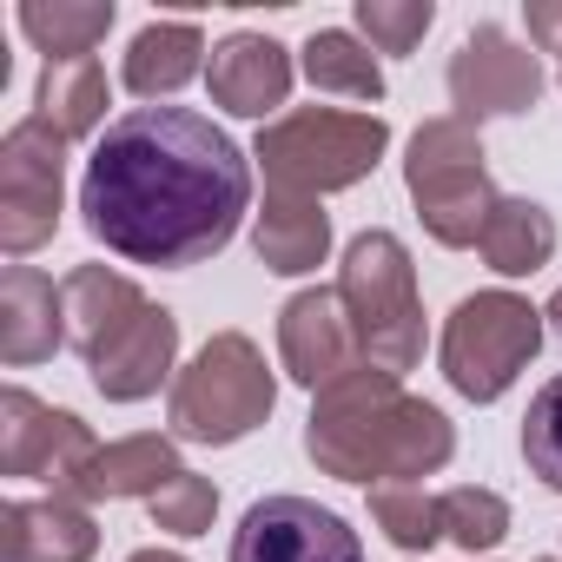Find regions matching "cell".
Segmentation results:
<instances>
[{"instance_id": "30bf717a", "label": "cell", "mask_w": 562, "mask_h": 562, "mask_svg": "<svg viewBox=\"0 0 562 562\" xmlns=\"http://www.w3.org/2000/svg\"><path fill=\"white\" fill-rule=\"evenodd\" d=\"M450 100H457V120H509V113H529L542 100V60L503 34V27H476L463 34V47L450 54Z\"/></svg>"}, {"instance_id": "7c38bea8", "label": "cell", "mask_w": 562, "mask_h": 562, "mask_svg": "<svg viewBox=\"0 0 562 562\" xmlns=\"http://www.w3.org/2000/svg\"><path fill=\"white\" fill-rule=\"evenodd\" d=\"M278 351H285V371L305 391H325L345 371H358V331H351L338 292H299L278 312Z\"/></svg>"}, {"instance_id": "44dd1931", "label": "cell", "mask_w": 562, "mask_h": 562, "mask_svg": "<svg viewBox=\"0 0 562 562\" xmlns=\"http://www.w3.org/2000/svg\"><path fill=\"white\" fill-rule=\"evenodd\" d=\"M34 120L54 126L60 139H87L100 120H106V67L87 54V60H47L41 74V93H34Z\"/></svg>"}, {"instance_id": "52a82bcc", "label": "cell", "mask_w": 562, "mask_h": 562, "mask_svg": "<svg viewBox=\"0 0 562 562\" xmlns=\"http://www.w3.org/2000/svg\"><path fill=\"white\" fill-rule=\"evenodd\" d=\"M542 351V312L516 292H476L443 325V378L470 404H496Z\"/></svg>"}, {"instance_id": "cb8c5ba5", "label": "cell", "mask_w": 562, "mask_h": 562, "mask_svg": "<svg viewBox=\"0 0 562 562\" xmlns=\"http://www.w3.org/2000/svg\"><path fill=\"white\" fill-rule=\"evenodd\" d=\"M305 80L325 93H351V100H384V67L371 60V47L345 27H325L305 41Z\"/></svg>"}, {"instance_id": "9a60e30c", "label": "cell", "mask_w": 562, "mask_h": 562, "mask_svg": "<svg viewBox=\"0 0 562 562\" xmlns=\"http://www.w3.org/2000/svg\"><path fill=\"white\" fill-rule=\"evenodd\" d=\"M67 345V299L47 271L8 265L0 278V358L8 364H41Z\"/></svg>"}, {"instance_id": "5bb4252c", "label": "cell", "mask_w": 562, "mask_h": 562, "mask_svg": "<svg viewBox=\"0 0 562 562\" xmlns=\"http://www.w3.org/2000/svg\"><path fill=\"white\" fill-rule=\"evenodd\" d=\"M205 80H212V100L225 113L265 120L271 106H285V93H292V54L278 47L271 34H225L212 47Z\"/></svg>"}, {"instance_id": "d6986e66", "label": "cell", "mask_w": 562, "mask_h": 562, "mask_svg": "<svg viewBox=\"0 0 562 562\" xmlns=\"http://www.w3.org/2000/svg\"><path fill=\"white\" fill-rule=\"evenodd\" d=\"M179 450L172 437H120L106 450H93V463L80 470L74 496L67 503H100V496H159L172 476H179Z\"/></svg>"}, {"instance_id": "484cf974", "label": "cell", "mask_w": 562, "mask_h": 562, "mask_svg": "<svg viewBox=\"0 0 562 562\" xmlns=\"http://www.w3.org/2000/svg\"><path fill=\"white\" fill-rule=\"evenodd\" d=\"M443 536L457 542V549H470V555H483V549H496L503 536H509V503L496 496V490H450L443 496Z\"/></svg>"}, {"instance_id": "277c9868", "label": "cell", "mask_w": 562, "mask_h": 562, "mask_svg": "<svg viewBox=\"0 0 562 562\" xmlns=\"http://www.w3.org/2000/svg\"><path fill=\"white\" fill-rule=\"evenodd\" d=\"M391 146V126L378 113H331V106H305V113H285L271 120L251 146V159L265 166L271 192H299V199H318V192H345L358 179L378 172Z\"/></svg>"}, {"instance_id": "e0dca14e", "label": "cell", "mask_w": 562, "mask_h": 562, "mask_svg": "<svg viewBox=\"0 0 562 562\" xmlns=\"http://www.w3.org/2000/svg\"><path fill=\"white\" fill-rule=\"evenodd\" d=\"M60 299H67V345L80 351V358H93V351H106L153 299L133 285V278H120V271H106V265H80V271H67V285H60Z\"/></svg>"}, {"instance_id": "9c48e42d", "label": "cell", "mask_w": 562, "mask_h": 562, "mask_svg": "<svg viewBox=\"0 0 562 562\" xmlns=\"http://www.w3.org/2000/svg\"><path fill=\"white\" fill-rule=\"evenodd\" d=\"M93 450L100 443L74 411H47L21 384L0 397V476H34V483H54V496H74Z\"/></svg>"}, {"instance_id": "f1b7e54d", "label": "cell", "mask_w": 562, "mask_h": 562, "mask_svg": "<svg viewBox=\"0 0 562 562\" xmlns=\"http://www.w3.org/2000/svg\"><path fill=\"white\" fill-rule=\"evenodd\" d=\"M146 509H153V522H159V529H172V536H205V529H212V516H218V490H212V476L179 470L159 496H146Z\"/></svg>"}, {"instance_id": "8fae6325", "label": "cell", "mask_w": 562, "mask_h": 562, "mask_svg": "<svg viewBox=\"0 0 562 562\" xmlns=\"http://www.w3.org/2000/svg\"><path fill=\"white\" fill-rule=\"evenodd\" d=\"M225 562H364V549L358 529H345V516L318 509L312 496H265L245 509Z\"/></svg>"}, {"instance_id": "7a4b0ae2", "label": "cell", "mask_w": 562, "mask_h": 562, "mask_svg": "<svg viewBox=\"0 0 562 562\" xmlns=\"http://www.w3.org/2000/svg\"><path fill=\"white\" fill-rule=\"evenodd\" d=\"M305 457L338 483H417L457 457V430L437 404L411 397L391 371L358 364L318 391L305 424Z\"/></svg>"}, {"instance_id": "4fadbf2b", "label": "cell", "mask_w": 562, "mask_h": 562, "mask_svg": "<svg viewBox=\"0 0 562 562\" xmlns=\"http://www.w3.org/2000/svg\"><path fill=\"white\" fill-rule=\"evenodd\" d=\"M172 358H179V318H172L166 305H146L106 351L87 358V371H93V391H100V397L139 404V397H153V391L166 384Z\"/></svg>"}, {"instance_id": "2e32d148", "label": "cell", "mask_w": 562, "mask_h": 562, "mask_svg": "<svg viewBox=\"0 0 562 562\" xmlns=\"http://www.w3.org/2000/svg\"><path fill=\"white\" fill-rule=\"evenodd\" d=\"M0 542H8V562H93L100 529H93L87 503L47 496V503L0 509Z\"/></svg>"}, {"instance_id": "603a6c76", "label": "cell", "mask_w": 562, "mask_h": 562, "mask_svg": "<svg viewBox=\"0 0 562 562\" xmlns=\"http://www.w3.org/2000/svg\"><path fill=\"white\" fill-rule=\"evenodd\" d=\"M21 34L47 60H87L113 34V0H27V8H21Z\"/></svg>"}, {"instance_id": "ac0fdd59", "label": "cell", "mask_w": 562, "mask_h": 562, "mask_svg": "<svg viewBox=\"0 0 562 562\" xmlns=\"http://www.w3.org/2000/svg\"><path fill=\"white\" fill-rule=\"evenodd\" d=\"M251 245H258V265L278 271V278H305L325 265L331 251V218L318 199H299V192H265V212L251 225Z\"/></svg>"}, {"instance_id": "1f68e13d", "label": "cell", "mask_w": 562, "mask_h": 562, "mask_svg": "<svg viewBox=\"0 0 562 562\" xmlns=\"http://www.w3.org/2000/svg\"><path fill=\"white\" fill-rule=\"evenodd\" d=\"M542 318H549V325L562 331V285H555V299H549V312H542Z\"/></svg>"}, {"instance_id": "d6a6232c", "label": "cell", "mask_w": 562, "mask_h": 562, "mask_svg": "<svg viewBox=\"0 0 562 562\" xmlns=\"http://www.w3.org/2000/svg\"><path fill=\"white\" fill-rule=\"evenodd\" d=\"M555 60H562V54H555Z\"/></svg>"}, {"instance_id": "7402d4cb", "label": "cell", "mask_w": 562, "mask_h": 562, "mask_svg": "<svg viewBox=\"0 0 562 562\" xmlns=\"http://www.w3.org/2000/svg\"><path fill=\"white\" fill-rule=\"evenodd\" d=\"M476 251L490 258V271L529 278V271H542L549 251H555V218H549L536 199H496V212H490Z\"/></svg>"}, {"instance_id": "6da1fadb", "label": "cell", "mask_w": 562, "mask_h": 562, "mask_svg": "<svg viewBox=\"0 0 562 562\" xmlns=\"http://www.w3.org/2000/svg\"><path fill=\"white\" fill-rule=\"evenodd\" d=\"M251 205L245 153L186 106L120 113L80 179L87 232L133 265H199L232 245Z\"/></svg>"}, {"instance_id": "83f0119b", "label": "cell", "mask_w": 562, "mask_h": 562, "mask_svg": "<svg viewBox=\"0 0 562 562\" xmlns=\"http://www.w3.org/2000/svg\"><path fill=\"white\" fill-rule=\"evenodd\" d=\"M430 21H437L430 0H358V34L378 54H411L430 34Z\"/></svg>"}, {"instance_id": "d4e9b609", "label": "cell", "mask_w": 562, "mask_h": 562, "mask_svg": "<svg viewBox=\"0 0 562 562\" xmlns=\"http://www.w3.org/2000/svg\"><path fill=\"white\" fill-rule=\"evenodd\" d=\"M371 516L397 549H430L443 542V496H430L424 483H378L371 490Z\"/></svg>"}, {"instance_id": "3957f363", "label": "cell", "mask_w": 562, "mask_h": 562, "mask_svg": "<svg viewBox=\"0 0 562 562\" xmlns=\"http://www.w3.org/2000/svg\"><path fill=\"white\" fill-rule=\"evenodd\" d=\"M338 305L358 331V358L404 378L424 358V305H417V271L397 232H358L338 265Z\"/></svg>"}, {"instance_id": "5b68a950", "label": "cell", "mask_w": 562, "mask_h": 562, "mask_svg": "<svg viewBox=\"0 0 562 562\" xmlns=\"http://www.w3.org/2000/svg\"><path fill=\"white\" fill-rule=\"evenodd\" d=\"M278 404V384L245 331H218L199 345V358L172 384V437L186 443H238L251 437Z\"/></svg>"}, {"instance_id": "ffe728a7", "label": "cell", "mask_w": 562, "mask_h": 562, "mask_svg": "<svg viewBox=\"0 0 562 562\" xmlns=\"http://www.w3.org/2000/svg\"><path fill=\"white\" fill-rule=\"evenodd\" d=\"M199 67H205V34L192 21H153L126 47V87L139 100H166V93L192 87Z\"/></svg>"}, {"instance_id": "8992f818", "label": "cell", "mask_w": 562, "mask_h": 562, "mask_svg": "<svg viewBox=\"0 0 562 562\" xmlns=\"http://www.w3.org/2000/svg\"><path fill=\"white\" fill-rule=\"evenodd\" d=\"M404 186L417 199V218L437 245H476L490 212H496V186L483 166V139L470 120H424L411 133V159H404Z\"/></svg>"}, {"instance_id": "f546056e", "label": "cell", "mask_w": 562, "mask_h": 562, "mask_svg": "<svg viewBox=\"0 0 562 562\" xmlns=\"http://www.w3.org/2000/svg\"><path fill=\"white\" fill-rule=\"evenodd\" d=\"M529 34L549 54H562V0H536V8H529Z\"/></svg>"}, {"instance_id": "ba28073f", "label": "cell", "mask_w": 562, "mask_h": 562, "mask_svg": "<svg viewBox=\"0 0 562 562\" xmlns=\"http://www.w3.org/2000/svg\"><path fill=\"white\" fill-rule=\"evenodd\" d=\"M60 199H67V139L41 120H21L0 139V245L27 258L60 232Z\"/></svg>"}, {"instance_id": "4316f807", "label": "cell", "mask_w": 562, "mask_h": 562, "mask_svg": "<svg viewBox=\"0 0 562 562\" xmlns=\"http://www.w3.org/2000/svg\"><path fill=\"white\" fill-rule=\"evenodd\" d=\"M522 463L562 496V371L529 397V417H522Z\"/></svg>"}, {"instance_id": "4dcf8cb0", "label": "cell", "mask_w": 562, "mask_h": 562, "mask_svg": "<svg viewBox=\"0 0 562 562\" xmlns=\"http://www.w3.org/2000/svg\"><path fill=\"white\" fill-rule=\"evenodd\" d=\"M133 562H186V555H172V549H139Z\"/></svg>"}]
</instances>
